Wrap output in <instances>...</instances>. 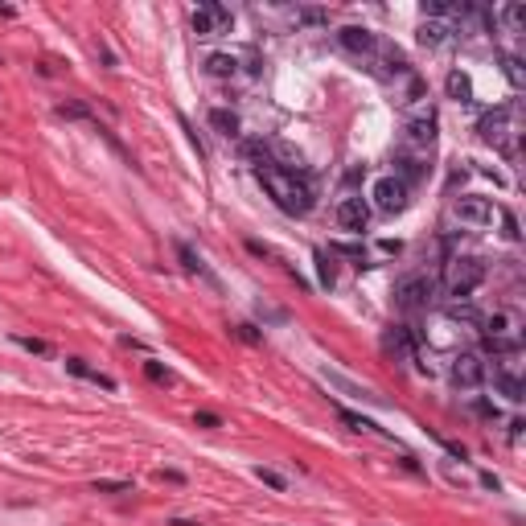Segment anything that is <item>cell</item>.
<instances>
[{
	"label": "cell",
	"mask_w": 526,
	"mask_h": 526,
	"mask_svg": "<svg viewBox=\"0 0 526 526\" xmlns=\"http://www.w3.org/2000/svg\"><path fill=\"white\" fill-rule=\"evenodd\" d=\"M255 177H259V185L267 189V198H272L284 214H309V210H313V189H309L296 173H284V169H276V165H263V169H255Z\"/></svg>",
	"instance_id": "1"
},
{
	"label": "cell",
	"mask_w": 526,
	"mask_h": 526,
	"mask_svg": "<svg viewBox=\"0 0 526 526\" xmlns=\"http://www.w3.org/2000/svg\"><path fill=\"white\" fill-rule=\"evenodd\" d=\"M481 280H486V263L481 259H453L449 263V276H444V288H449V296L465 300L469 292L481 288Z\"/></svg>",
	"instance_id": "2"
},
{
	"label": "cell",
	"mask_w": 526,
	"mask_h": 526,
	"mask_svg": "<svg viewBox=\"0 0 526 526\" xmlns=\"http://www.w3.org/2000/svg\"><path fill=\"white\" fill-rule=\"evenodd\" d=\"M432 292H436V280H432V276H403V280L395 284L399 309H424V304L432 300Z\"/></svg>",
	"instance_id": "3"
},
{
	"label": "cell",
	"mask_w": 526,
	"mask_h": 526,
	"mask_svg": "<svg viewBox=\"0 0 526 526\" xmlns=\"http://www.w3.org/2000/svg\"><path fill=\"white\" fill-rule=\"evenodd\" d=\"M370 198H374V206H379L383 214L407 210V185H403L399 177H379V181L370 185Z\"/></svg>",
	"instance_id": "4"
},
{
	"label": "cell",
	"mask_w": 526,
	"mask_h": 526,
	"mask_svg": "<svg viewBox=\"0 0 526 526\" xmlns=\"http://www.w3.org/2000/svg\"><path fill=\"white\" fill-rule=\"evenodd\" d=\"M193 33L198 37H214V33H230V12L222 8V4H202V8H193Z\"/></svg>",
	"instance_id": "5"
},
{
	"label": "cell",
	"mask_w": 526,
	"mask_h": 526,
	"mask_svg": "<svg viewBox=\"0 0 526 526\" xmlns=\"http://www.w3.org/2000/svg\"><path fill=\"white\" fill-rule=\"evenodd\" d=\"M337 45L350 49V53H358V58H370V53L383 49L379 37H374L370 29H362V25H346V29H337Z\"/></svg>",
	"instance_id": "6"
},
{
	"label": "cell",
	"mask_w": 526,
	"mask_h": 526,
	"mask_svg": "<svg viewBox=\"0 0 526 526\" xmlns=\"http://www.w3.org/2000/svg\"><path fill=\"white\" fill-rule=\"evenodd\" d=\"M486 362H481V354H461L457 362H453V383L457 387H465V391H473V387H481L486 383Z\"/></svg>",
	"instance_id": "7"
},
{
	"label": "cell",
	"mask_w": 526,
	"mask_h": 526,
	"mask_svg": "<svg viewBox=\"0 0 526 526\" xmlns=\"http://www.w3.org/2000/svg\"><path fill=\"white\" fill-rule=\"evenodd\" d=\"M453 210H457V218L469 222V226H486V222H494V206H490V198H477V193L457 198Z\"/></svg>",
	"instance_id": "8"
},
{
	"label": "cell",
	"mask_w": 526,
	"mask_h": 526,
	"mask_svg": "<svg viewBox=\"0 0 526 526\" xmlns=\"http://www.w3.org/2000/svg\"><path fill=\"white\" fill-rule=\"evenodd\" d=\"M337 222H342L346 230H366V222H370V202H366V198H342V202H337Z\"/></svg>",
	"instance_id": "9"
},
{
	"label": "cell",
	"mask_w": 526,
	"mask_h": 526,
	"mask_svg": "<svg viewBox=\"0 0 526 526\" xmlns=\"http://www.w3.org/2000/svg\"><path fill=\"white\" fill-rule=\"evenodd\" d=\"M506 119H510V107H498V111L481 115V140H486V144H494V148H502V144H506V136H510Z\"/></svg>",
	"instance_id": "10"
},
{
	"label": "cell",
	"mask_w": 526,
	"mask_h": 526,
	"mask_svg": "<svg viewBox=\"0 0 526 526\" xmlns=\"http://www.w3.org/2000/svg\"><path fill=\"white\" fill-rule=\"evenodd\" d=\"M403 132H407L403 140H407L411 148L428 152V148H432V140H436V119H432V115H420V119H411V123H407Z\"/></svg>",
	"instance_id": "11"
},
{
	"label": "cell",
	"mask_w": 526,
	"mask_h": 526,
	"mask_svg": "<svg viewBox=\"0 0 526 526\" xmlns=\"http://www.w3.org/2000/svg\"><path fill=\"white\" fill-rule=\"evenodd\" d=\"M424 173H428V169H424V160H420V156H407V152H399V156H395V173H391V177H399L407 189H411V181H420Z\"/></svg>",
	"instance_id": "12"
},
{
	"label": "cell",
	"mask_w": 526,
	"mask_h": 526,
	"mask_svg": "<svg viewBox=\"0 0 526 526\" xmlns=\"http://www.w3.org/2000/svg\"><path fill=\"white\" fill-rule=\"evenodd\" d=\"M449 33H453V29H449L444 21H424L416 37H420V45H428V49H440V45L449 41Z\"/></svg>",
	"instance_id": "13"
},
{
	"label": "cell",
	"mask_w": 526,
	"mask_h": 526,
	"mask_svg": "<svg viewBox=\"0 0 526 526\" xmlns=\"http://www.w3.org/2000/svg\"><path fill=\"white\" fill-rule=\"evenodd\" d=\"M66 370H70V374H78V379H86V383H99L103 391H115V383H111L107 374L91 370V366H86V362H78V358H66Z\"/></svg>",
	"instance_id": "14"
},
{
	"label": "cell",
	"mask_w": 526,
	"mask_h": 526,
	"mask_svg": "<svg viewBox=\"0 0 526 526\" xmlns=\"http://www.w3.org/2000/svg\"><path fill=\"white\" fill-rule=\"evenodd\" d=\"M494 383H498V391L510 399V403H523L526 399V387H523V379H514V374H506V370H498L494 374Z\"/></svg>",
	"instance_id": "15"
},
{
	"label": "cell",
	"mask_w": 526,
	"mask_h": 526,
	"mask_svg": "<svg viewBox=\"0 0 526 526\" xmlns=\"http://www.w3.org/2000/svg\"><path fill=\"white\" fill-rule=\"evenodd\" d=\"M444 86H449V95H453L457 103H469V99H473V82H469V74H461V70H453Z\"/></svg>",
	"instance_id": "16"
},
{
	"label": "cell",
	"mask_w": 526,
	"mask_h": 526,
	"mask_svg": "<svg viewBox=\"0 0 526 526\" xmlns=\"http://www.w3.org/2000/svg\"><path fill=\"white\" fill-rule=\"evenodd\" d=\"M502 25H506L510 33H523L526 29V4H518V0L502 4Z\"/></svg>",
	"instance_id": "17"
},
{
	"label": "cell",
	"mask_w": 526,
	"mask_h": 526,
	"mask_svg": "<svg viewBox=\"0 0 526 526\" xmlns=\"http://www.w3.org/2000/svg\"><path fill=\"white\" fill-rule=\"evenodd\" d=\"M210 123H214L222 136H239V115L226 111V107H214V111H210Z\"/></svg>",
	"instance_id": "18"
},
{
	"label": "cell",
	"mask_w": 526,
	"mask_h": 526,
	"mask_svg": "<svg viewBox=\"0 0 526 526\" xmlns=\"http://www.w3.org/2000/svg\"><path fill=\"white\" fill-rule=\"evenodd\" d=\"M235 66H239V62H235L230 53H210V58H206V70H210L214 78H230Z\"/></svg>",
	"instance_id": "19"
},
{
	"label": "cell",
	"mask_w": 526,
	"mask_h": 526,
	"mask_svg": "<svg viewBox=\"0 0 526 526\" xmlns=\"http://www.w3.org/2000/svg\"><path fill=\"white\" fill-rule=\"evenodd\" d=\"M449 317H453V321H465V325H481V313H477L469 300H453V304H449Z\"/></svg>",
	"instance_id": "20"
},
{
	"label": "cell",
	"mask_w": 526,
	"mask_h": 526,
	"mask_svg": "<svg viewBox=\"0 0 526 526\" xmlns=\"http://www.w3.org/2000/svg\"><path fill=\"white\" fill-rule=\"evenodd\" d=\"M317 280H321V288H333V280H337L333 255H325V251H317Z\"/></svg>",
	"instance_id": "21"
},
{
	"label": "cell",
	"mask_w": 526,
	"mask_h": 526,
	"mask_svg": "<svg viewBox=\"0 0 526 526\" xmlns=\"http://www.w3.org/2000/svg\"><path fill=\"white\" fill-rule=\"evenodd\" d=\"M177 255H181V263H185V272H193V276H206V280H210V272H206V263H202V259H198V255H193V251H189L185 243L177 247Z\"/></svg>",
	"instance_id": "22"
},
{
	"label": "cell",
	"mask_w": 526,
	"mask_h": 526,
	"mask_svg": "<svg viewBox=\"0 0 526 526\" xmlns=\"http://www.w3.org/2000/svg\"><path fill=\"white\" fill-rule=\"evenodd\" d=\"M502 66H506V78H510L514 86H523V82H526V74H523V62H518V58H510V53H506V58H502Z\"/></svg>",
	"instance_id": "23"
},
{
	"label": "cell",
	"mask_w": 526,
	"mask_h": 526,
	"mask_svg": "<svg viewBox=\"0 0 526 526\" xmlns=\"http://www.w3.org/2000/svg\"><path fill=\"white\" fill-rule=\"evenodd\" d=\"M144 374H148L152 383H173V370L160 366V362H144Z\"/></svg>",
	"instance_id": "24"
},
{
	"label": "cell",
	"mask_w": 526,
	"mask_h": 526,
	"mask_svg": "<svg viewBox=\"0 0 526 526\" xmlns=\"http://www.w3.org/2000/svg\"><path fill=\"white\" fill-rule=\"evenodd\" d=\"M255 477H259L263 486H272V490H288V481H284L276 469H255Z\"/></svg>",
	"instance_id": "25"
},
{
	"label": "cell",
	"mask_w": 526,
	"mask_h": 526,
	"mask_svg": "<svg viewBox=\"0 0 526 526\" xmlns=\"http://www.w3.org/2000/svg\"><path fill=\"white\" fill-rule=\"evenodd\" d=\"M132 481H95V494H128Z\"/></svg>",
	"instance_id": "26"
},
{
	"label": "cell",
	"mask_w": 526,
	"mask_h": 526,
	"mask_svg": "<svg viewBox=\"0 0 526 526\" xmlns=\"http://www.w3.org/2000/svg\"><path fill=\"white\" fill-rule=\"evenodd\" d=\"M424 12H432V16H449V12H457V4H449V0H428Z\"/></svg>",
	"instance_id": "27"
},
{
	"label": "cell",
	"mask_w": 526,
	"mask_h": 526,
	"mask_svg": "<svg viewBox=\"0 0 526 526\" xmlns=\"http://www.w3.org/2000/svg\"><path fill=\"white\" fill-rule=\"evenodd\" d=\"M21 350H29V354H49V346L45 342H37V337H12Z\"/></svg>",
	"instance_id": "28"
},
{
	"label": "cell",
	"mask_w": 526,
	"mask_h": 526,
	"mask_svg": "<svg viewBox=\"0 0 526 526\" xmlns=\"http://www.w3.org/2000/svg\"><path fill=\"white\" fill-rule=\"evenodd\" d=\"M342 420H346V424H350L354 432H370V428H374L370 420H362V416H354V411H342Z\"/></svg>",
	"instance_id": "29"
},
{
	"label": "cell",
	"mask_w": 526,
	"mask_h": 526,
	"mask_svg": "<svg viewBox=\"0 0 526 526\" xmlns=\"http://www.w3.org/2000/svg\"><path fill=\"white\" fill-rule=\"evenodd\" d=\"M296 21H304V25H321V21H325V12H321V8H300V12H296Z\"/></svg>",
	"instance_id": "30"
},
{
	"label": "cell",
	"mask_w": 526,
	"mask_h": 526,
	"mask_svg": "<svg viewBox=\"0 0 526 526\" xmlns=\"http://www.w3.org/2000/svg\"><path fill=\"white\" fill-rule=\"evenodd\" d=\"M58 115H70V119H86L91 111H86V107H78V103H62V107H58Z\"/></svg>",
	"instance_id": "31"
},
{
	"label": "cell",
	"mask_w": 526,
	"mask_h": 526,
	"mask_svg": "<svg viewBox=\"0 0 526 526\" xmlns=\"http://www.w3.org/2000/svg\"><path fill=\"white\" fill-rule=\"evenodd\" d=\"M235 333H239V337H243L247 346H259V342H263V337L255 333V325H235Z\"/></svg>",
	"instance_id": "32"
},
{
	"label": "cell",
	"mask_w": 526,
	"mask_h": 526,
	"mask_svg": "<svg viewBox=\"0 0 526 526\" xmlns=\"http://www.w3.org/2000/svg\"><path fill=\"white\" fill-rule=\"evenodd\" d=\"M502 226H506V239H518V235H523L518 222H514V214H502Z\"/></svg>",
	"instance_id": "33"
},
{
	"label": "cell",
	"mask_w": 526,
	"mask_h": 526,
	"mask_svg": "<svg viewBox=\"0 0 526 526\" xmlns=\"http://www.w3.org/2000/svg\"><path fill=\"white\" fill-rule=\"evenodd\" d=\"M333 251H342V255H354V259H362V247H358V243H337Z\"/></svg>",
	"instance_id": "34"
},
{
	"label": "cell",
	"mask_w": 526,
	"mask_h": 526,
	"mask_svg": "<svg viewBox=\"0 0 526 526\" xmlns=\"http://www.w3.org/2000/svg\"><path fill=\"white\" fill-rule=\"evenodd\" d=\"M193 420H198V424H202V428H218V416H214V411H198V416H193Z\"/></svg>",
	"instance_id": "35"
},
{
	"label": "cell",
	"mask_w": 526,
	"mask_h": 526,
	"mask_svg": "<svg viewBox=\"0 0 526 526\" xmlns=\"http://www.w3.org/2000/svg\"><path fill=\"white\" fill-rule=\"evenodd\" d=\"M379 251H383V255H399V239H383Z\"/></svg>",
	"instance_id": "36"
}]
</instances>
